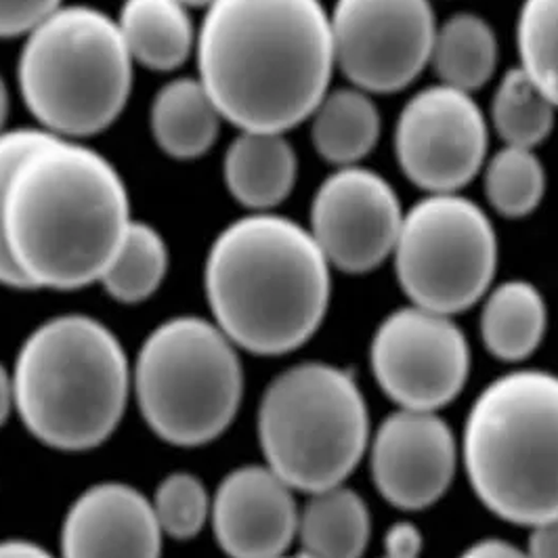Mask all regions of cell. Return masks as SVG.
I'll list each match as a JSON object with an SVG mask.
<instances>
[{"instance_id": "7a4b0ae2", "label": "cell", "mask_w": 558, "mask_h": 558, "mask_svg": "<svg viewBox=\"0 0 558 558\" xmlns=\"http://www.w3.org/2000/svg\"><path fill=\"white\" fill-rule=\"evenodd\" d=\"M133 221L112 162L81 141L47 137L20 162L4 204V235L29 290L99 283Z\"/></svg>"}, {"instance_id": "30bf717a", "label": "cell", "mask_w": 558, "mask_h": 558, "mask_svg": "<svg viewBox=\"0 0 558 558\" xmlns=\"http://www.w3.org/2000/svg\"><path fill=\"white\" fill-rule=\"evenodd\" d=\"M437 26L430 0H336V68L369 95L403 90L430 63Z\"/></svg>"}, {"instance_id": "d6a6232c", "label": "cell", "mask_w": 558, "mask_h": 558, "mask_svg": "<svg viewBox=\"0 0 558 558\" xmlns=\"http://www.w3.org/2000/svg\"><path fill=\"white\" fill-rule=\"evenodd\" d=\"M458 558H527V555L521 548L512 546L510 542L489 537L476 542Z\"/></svg>"}, {"instance_id": "7c38bea8", "label": "cell", "mask_w": 558, "mask_h": 558, "mask_svg": "<svg viewBox=\"0 0 558 558\" xmlns=\"http://www.w3.org/2000/svg\"><path fill=\"white\" fill-rule=\"evenodd\" d=\"M489 124L471 93L435 84L399 113L395 156L426 194H460L487 162Z\"/></svg>"}, {"instance_id": "9c48e42d", "label": "cell", "mask_w": 558, "mask_h": 558, "mask_svg": "<svg viewBox=\"0 0 558 558\" xmlns=\"http://www.w3.org/2000/svg\"><path fill=\"white\" fill-rule=\"evenodd\" d=\"M392 260L412 305L453 317L492 290L498 235L473 199L428 194L403 215Z\"/></svg>"}, {"instance_id": "83f0119b", "label": "cell", "mask_w": 558, "mask_h": 558, "mask_svg": "<svg viewBox=\"0 0 558 558\" xmlns=\"http://www.w3.org/2000/svg\"><path fill=\"white\" fill-rule=\"evenodd\" d=\"M165 537L187 542L210 525L213 496L194 473L177 471L165 476L149 498Z\"/></svg>"}, {"instance_id": "484cf974", "label": "cell", "mask_w": 558, "mask_h": 558, "mask_svg": "<svg viewBox=\"0 0 558 558\" xmlns=\"http://www.w3.org/2000/svg\"><path fill=\"white\" fill-rule=\"evenodd\" d=\"M483 187L498 215L523 219L544 199L546 168L535 149L504 145L483 167Z\"/></svg>"}, {"instance_id": "4316f807", "label": "cell", "mask_w": 558, "mask_h": 558, "mask_svg": "<svg viewBox=\"0 0 558 558\" xmlns=\"http://www.w3.org/2000/svg\"><path fill=\"white\" fill-rule=\"evenodd\" d=\"M519 68L558 110V0H525L517 22Z\"/></svg>"}, {"instance_id": "f546056e", "label": "cell", "mask_w": 558, "mask_h": 558, "mask_svg": "<svg viewBox=\"0 0 558 558\" xmlns=\"http://www.w3.org/2000/svg\"><path fill=\"white\" fill-rule=\"evenodd\" d=\"M63 4V0H0V38H20Z\"/></svg>"}, {"instance_id": "8d00e7d4", "label": "cell", "mask_w": 558, "mask_h": 558, "mask_svg": "<svg viewBox=\"0 0 558 558\" xmlns=\"http://www.w3.org/2000/svg\"><path fill=\"white\" fill-rule=\"evenodd\" d=\"M183 4H187V7H204V9H208L215 0H181Z\"/></svg>"}, {"instance_id": "6da1fadb", "label": "cell", "mask_w": 558, "mask_h": 558, "mask_svg": "<svg viewBox=\"0 0 558 558\" xmlns=\"http://www.w3.org/2000/svg\"><path fill=\"white\" fill-rule=\"evenodd\" d=\"M197 78L240 131L288 133L311 118L335 74L322 0H215L196 40Z\"/></svg>"}, {"instance_id": "f35d334b", "label": "cell", "mask_w": 558, "mask_h": 558, "mask_svg": "<svg viewBox=\"0 0 558 558\" xmlns=\"http://www.w3.org/2000/svg\"><path fill=\"white\" fill-rule=\"evenodd\" d=\"M383 558H392V557H387V555H385V557H383Z\"/></svg>"}, {"instance_id": "5b68a950", "label": "cell", "mask_w": 558, "mask_h": 558, "mask_svg": "<svg viewBox=\"0 0 558 558\" xmlns=\"http://www.w3.org/2000/svg\"><path fill=\"white\" fill-rule=\"evenodd\" d=\"M476 498L508 523L558 517V376L517 369L478 392L462 435Z\"/></svg>"}, {"instance_id": "74e56055", "label": "cell", "mask_w": 558, "mask_h": 558, "mask_svg": "<svg viewBox=\"0 0 558 558\" xmlns=\"http://www.w3.org/2000/svg\"><path fill=\"white\" fill-rule=\"evenodd\" d=\"M279 558H303V557H301V555H299V557H288V555H286V557H279Z\"/></svg>"}, {"instance_id": "d4e9b609", "label": "cell", "mask_w": 558, "mask_h": 558, "mask_svg": "<svg viewBox=\"0 0 558 558\" xmlns=\"http://www.w3.org/2000/svg\"><path fill=\"white\" fill-rule=\"evenodd\" d=\"M557 106L521 68L502 76L492 101V124L504 145L535 149L550 137Z\"/></svg>"}, {"instance_id": "5bb4252c", "label": "cell", "mask_w": 558, "mask_h": 558, "mask_svg": "<svg viewBox=\"0 0 558 558\" xmlns=\"http://www.w3.org/2000/svg\"><path fill=\"white\" fill-rule=\"evenodd\" d=\"M367 453L378 494L408 512L439 502L458 466L453 430L437 412L399 408L378 424Z\"/></svg>"}, {"instance_id": "3957f363", "label": "cell", "mask_w": 558, "mask_h": 558, "mask_svg": "<svg viewBox=\"0 0 558 558\" xmlns=\"http://www.w3.org/2000/svg\"><path fill=\"white\" fill-rule=\"evenodd\" d=\"M332 267L307 227L276 213L227 225L204 263L213 322L240 349L274 357L301 349L322 328Z\"/></svg>"}, {"instance_id": "4fadbf2b", "label": "cell", "mask_w": 558, "mask_h": 558, "mask_svg": "<svg viewBox=\"0 0 558 558\" xmlns=\"http://www.w3.org/2000/svg\"><path fill=\"white\" fill-rule=\"evenodd\" d=\"M403 215L385 177L360 165L336 168L313 196L308 231L330 267L362 276L391 258Z\"/></svg>"}, {"instance_id": "2e32d148", "label": "cell", "mask_w": 558, "mask_h": 558, "mask_svg": "<svg viewBox=\"0 0 558 558\" xmlns=\"http://www.w3.org/2000/svg\"><path fill=\"white\" fill-rule=\"evenodd\" d=\"M162 544L149 498L129 483L104 481L68 506L59 558H162Z\"/></svg>"}, {"instance_id": "52a82bcc", "label": "cell", "mask_w": 558, "mask_h": 558, "mask_svg": "<svg viewBox=\"0 0 558 558\" xmlns=\"http://www.w3.org/2000/svg\"><path fill=\"white\" fill-rule=\"evenodd\" d=\"M256 433L265 464L307 496L344 485L372 439L360 385L324 362L296 363L267 385Z\"/></svg>"}, {"instance_id": "f1b7e54d", "label": "cell", "mask_w": 558, "mask_h": 558, "mask_svg": "<svg viewBox=\"0 0 558 558\" xmlns=\"http://www.w3.org/2000/svg\"><path fill=\"white\" fill-rule=\"evenodd\" d=\"M51 137L43 129H13L0 135V286L13 290H29L28 281L20 274L9 244L4 235V204L11 187V179L20 162L28 156L29 151L40 145L43 141Z\"/></svg>"}, {"instance_id": "1f68e13d", "label": "cell", "mask_w": 558, "mask_h": 558, "mask_svg": "<svg viewBox=\"0 0 558 558\" xmlns=\"http://www.w3.org/2000/svg\"><path fill=\"white\" fill-rule=\"evenodd\" d=\"M527 558H558V517L530 527Z\"/></svg>"}, {"instance_id": "d6986e66", "label": "cell", "mask_w": 558, "mask_h": 558, "mask_svg": "<svg viewBox=\"0 0 558 558\" xmlns=\"http://www.w3.org/2000/svg\"><path fill=\"white\" fill-rule=\"evenodd\" d=\"M116 24L133 61L147 70L172 72L196 51L190 7L181 0H124Z\"/></svg>"}, {"instance_id": "8fae6325", "label": "cell", "mask_w": 558, "mask_h": 558, "mask_svg": "<svg viewBox=\"0 0 558 558\" xmlns=\"http://www.w3.org/2000/svg\"><path fill=\"white\" fill-rule=\"evenodd\" d=\"M369 365L378 387L399 408L439 412L464 389L471 349L449 315L410 305L380 322Z\"/></svg>"}, {"instance_id": "44dd1931", "label": "cell", "mask_w": 558, "mask_h": 558, "mask_svg": "<svg viewBox=\"0 0 558 558\" xmlns=\"http://www.w3.org/2000/svg\"><path fill=\"white\" fill-rule=\"evenodd\" d=\"M372 517L362 496L344 485L308 496L301 508L296 542L303 558H362Z\"/></svg>"}, {"instance_id": "ac0fdd59", "label": "cell", "mask_w": 558, "mask_h": 558, "mask_svg": "<svg viewBox=\"0 0 558 558\" xmlns=\"http://www.w3.org/2000/svg\"><path fill=\"white\" fill-rule=\"evenodd\" d=\"M223 116L199 78L165 84L149 110L151 137L172 160H197L219 140Z\"/></svg>"}, {"instance_id": "d590c367", "label": "cell", "mask_w": 558, "mask_h": 558, "mask_svg": "<svg viewBox=\"0 0 558 558\" xmlns=\"http://www.w3.org/2000/svg\"><path fill=\"white\" fill-rule=\"evenodd\" d=\"M7 116H9V88L0 76V135L7 131L4 129V122H7Z\"/></svg>"}, {"instance_id": "7402d4cb", "label": "cell", "mask_w": 558, "mask_h": 558, "mask_svg": "<svg viewBox=\"0 0 558 558\" xmlns=\"http://www.w3.org/2000/svg\"><path fill=\"white\" fill-rule=\"evenodd\" d=\"M548 326L542 292L525 279H510L483 296L481 338L500 362H523L537 351Z\"/></svg>"}, {"instance_id": "e575fe53", "label": "cell", "mask_w": 558, "mask_h": 558, "mask_svg": "<svg viewBox=\"0 0 558 558\" xmlns=\"http://www.w3.org/2000/svg\"><path fill=\"white\" fill-rule=\"evenodd\" d=\"M15 412V389H13V374L0 363V428Z\"/></svg>"}, {"instance_id": "4dcf8cb0", "label": "cell", "mask_w": 558, "mask_h": 558, "mask_svg": "<svg viewBox=\"0 0 558 558\" xmlns=\"http://www.w3.org/2000/svg\"><path fill=\"white\" fill-rule=\"evenodd\" d=\"M424 537L412 523H395L385 535V555L392 558H420Z\"/></svg>"}, {"instance_id": "277c9868", "label": "cell", "mask_w": 558, "mask_h": 558, "mask_svg": "<svg viewBox=\"0 0 558 558\" xmlns=\"http://www.w3.org/2000/svg\"><path fill=\"white\" fill-rule=\"evenodd\" d=\"M15 414L57 451L104 446L129 408L133 363L112 330L83 313L36 326L13 363Z\"/></svg>"}, {"instance_id": "836d02e7", "label": "cell", "mask_w": 558, "mask_h": 558, "mask_svg": "<svg viewBox=\"0 0 558 558\" xmlns=\"http://www.w3.org/2000/svg\"><path fill=\"white\" fill-rule=\"evenodd\" d=\"M0 558H57L32 539H0Z\"/></svg>"}, {"instance_id": "cb8c5ba5", "label": "cell", "mask_w": 558, "mask_h": 558, "mask_svg": "<svg viewBox=\"0 0 558 558\" xmlns=\"http://www.w3.org/2000/svg\"><path fill=\"white\" fill-rule=\"evenodd\" d=\"M168 263L170 254L162 233L133 219L99 283L116 303L140 305L160 290L167 279Z\"/></svg>"}, {"instance_id": "603a6c76", "label": "cell", "mask_w": 558, "mask_h": 558, "mask_svg": "<svg viewBox=\"0 0 558 558\" xmlns=\"http://www.w3.org/2000/svg\"><path fill=\"white\" fill-rule=\"evenodd\" d=\"M500 57L496 29L476 13H456L437 26L430 63L441 84L464 93L492 81Z\"/></svg>"}, {"instance_id": "8992f818", "label": "cell", "mask_w": 558, "mask_h": 558, "mask_svg": "<svg viewBox=\"0 0 558 558\" xmlns=\"http://www.w3.org/2000/svg\"><path fill=\"white\" fill-rule=\"evenodd\" d=\"M24 38L17 83L40 129L72 141L108 131L129 104L135 68L116 20L61 4Z\"/></svg>"}, {"instance_id": "ba28073f", "label": "cell", "mask_w": 558, "mask_h": 558, "mask_svg": "<svg viewBox=\"0 0 558 558\" xmlns=\"http://www.w3.org/2000/svg\"><path fill=\"white\" fill-rule=\"evenodd\" d=\"M133 397L147 428L168 446H208L233 424L242 405L240 349L213 319H165L141 342Z\"/></svg>"}, {"instance_id": "9a60e30c", "label": "cell", "mask_w": 558, "mask_h": 558, "mask_svg": "<svg viewBox=\"0 0 558 558\" xmlns=\"http://www.w3.org/2000/svg\"><path fill=\"white\" fill-rule=\"evenodd\" d=\"M296 492L267 464L238 466L213 494L210 527L229 558L286 557L296 542Z\"/></svg>"}, {"instance_id": "e0dca14e", "label": "cell", "mask_w": 558, "mask_h": 558, "mask_svg": "<svg viewBox=\"0 0 558 558\" xmlns=\"http://www.w3.org/2000/svg\"><path fill=\"white\" fill-rule=\"evenodd\" d=\"M296 177L299 158L286 133L240 131L225 151V187L252 213H271L292 194Z\"/></svg>"}, {"instance_id": "ffe728a7", "label": "cell", "mask_w": 558, "mask_h": 558, "mask_svg": "<svg viewBox=\"0 0 558 558\" xmlns=\"http://www.w3.org/2000/svg\"><path fill=\"white\" fill-rule=\"evenodd\" d=\"M308 120L315 151L336 168L357 167L383 133L378 106L357 86L328 90Z\"/></svg>"}]
</instances>
